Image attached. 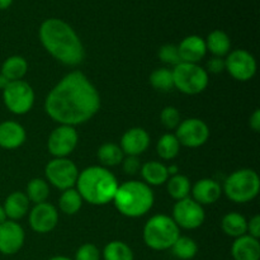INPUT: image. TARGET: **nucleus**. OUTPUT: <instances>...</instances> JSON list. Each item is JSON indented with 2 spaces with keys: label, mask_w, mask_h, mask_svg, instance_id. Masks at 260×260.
Returning a JSON list of instances; mask_svg holds the SVG:
<instances>
[{
  "label": "nucleus",
  "mask_w": 260,
  "mask_h": 260,
  "mask_svg": "<svg viewBox=\"0 0 260 260\" xmlns=\"http://www.w3.org/2000/svg\"><path fill=\"white\" fill-rule=\"evenodd\" d=\"M48 260H73V259L66 258V256H62V255H58V256H53V258H51Z\"/></svg>",
  "instance_id": "obj_45"
},
{
  "label": "nucleus",
  "mask_w": 260,
  "mask_h": 260,
  "mask_svg": "<svg viewBox=\"0 0 260 260\" xmlns=\"http://www.w3.org/2000/svg\"><path fill=\"white\" fill-rule=\"evenodd\" d=\"M190 192L193 194V200L200 203L201 206L213 205L220 200L221 194H222V187L216 180L205 178V179L196 182Z\"/></svg>",
  "instance_id": "obj_18"
},
{
  "label": "nucleus",
  "mask_w": 260,
  "mask_h": 260,
  "mask_svg": "<svg viewBox=\"0 0 260 260\" xmlns=\"http://www.w3.org/2000/svg\"><path fill=\"white\" fill-rule=\"evenodd\" d=\"M121 164L123 172L128 175H135L141 170V162H140L139 156H124Z\"/></svg>",
  "instance_id": "obj_37"
},
{
  "label": "nucleus",
  "mask_w": 260,
  "mask_h": 260,
  "mask_svg": "<svg viewBox=\"0 0 260 260\" xmlns=\"http://www.w3.org/2000/svg\"><path fill=\"white\" fill-rule=\"evenodd\" d=\"M58 212L51 203L43 202L35 205L29 212V225L35 233H51L57 226Z\"/></svg>",
  "instance_id": "obj_14"
},
{
  "label": "nucleus",
  "mask_w": 260,
  "mask_h": 260,
  "mask_svg": "<svg viewBox=\"0 0 260 260\" xmlns=\"http://www.w3.org/2000/svg\"><path fill=\"white\" fill-rule=\"evenodd\" d=\"M45 175L50 184L60 190H66L76 184L79 169L68 157H55L46 165Z\"/></svg>",
  "instance_id": "obj_9"
},
{
  "label": "nucleus",
  "mask_w": 260,
  "mask_h": 260,
  "mask_svg": "<svg viewBox=\"0 0 260 260\" xmlns=\"http://www.w3.org/2000/svg\"><path fill=\"white\" fill-rule=\"evenodd\" d=\"M29 203L24 192L10 193L3 205L8 220L18 221L24 217L29 210Z\"/></svg>",
  "instance_id": "obj_21"
},
{
  "label": "nucleus",
  "mask_w": 260,
  "mask_h": 260,
  "mask_svg": "<svg viewBox=\"0 0 260 260\" xmlns=\"http://www.w3.org/2000/svg\"><path fill=\"white\" fill-rule=\"evenodd\" d=\"M231 254L234 260H259L260 243L259 239L250 235H243L236 238L231 246Z\"/></svg>",
  "instance_id": "obj_20"
},
{
  "label": "nucleus",
  "mask_w": 260,
  "mask_h": 260,
  "mask_svg": "<svg viewBox=\"0 0 260 260\" xmlns=\"http://www.w3.org/2000/svg\"><path fill=\"white\" fill-rule=\"evenodd\" d=\"M205 70L210 74H221L225 71V58L213 56L207 61V68Z\"/></svg>",
  "instance_id": "obj_38"
},
{
  "label": "nucleus",
  "mask_w": 260,
  "mask_h": 260,
  "mask_svg": "<svg viewBox=\"0 0 260 260\" xmlns=\"http://www.w3.org/2000/svg\"><path fill=\"white\" fill-rule=\"evenodd\" d=\"M246 234L253 238L259 239L260 238V216L255 215L248 221V230Z\"/></svg>",
  "instance_id": "obj_39"
},
{
  "label": "nucleus",
  "mask_w": 260,
  "mask_h": 260,
  "mask_svg": "<svg viewBox=\"0 0 260 260\" xmlns=\"http://www.w3.org/2000/svg\"><path fill=\"white\" fill-rule=\"evenodd\" d=\"M8 218H7V215H5V211H4V207H3L2 205H0V223L5 222Z\"/></svg>",
  "instance_id": "obj_44"
},
{
  "label": "nucleus",
  "mask_w": 260,
  "mask_h": 260,
  "mask_svg": "<svg viewBox=\"0 0 260 260\" xmlns=\"http://www.w3.org/2000/svg\"><path fill=\"white\" fill-rule=\"evenodd\" d=\"M79 135L75 127L58 124L50 134L47 149L53 157H68L78 146Z\"/></svg>",
  "instance_id": "obj_12"
},
{
  "label": "nucleus",
  "mask_w": 260,
  "mask_h": 260,
  "mask_svg": "<svg viewBox=\"0 0 260 260\" xmlns=\"http://www.w3.org/2000/svg\"><path fill=\"white\" fill-rule=\"evenodd\" d=\"M167 189L173 200L180 201L189 197L192 185H190V180L188 179V177L183 174H177L169 177L167 182Z\"/></svg>",
  "instance_id": "obj_27"
},
{
  "label": "nucleus",
  "mask_w": 260,
  "mask_h": 260,
  "mask_svg": "<svg viewBox=\"0 0 260 260\" xmlns=\"http://www.w3.org/2000/svg\"><path fill=\"white\" fill-rule=\"evenodd\" d=\"M160 121H161L162 126L167 129H175L179 123L182 122L180 119V113L175 107H165L160 113Z\"/></svg>",
  "instance_id": "obj_34"
},
{
  "label": "nucleus",
  "mask_w": 260,
  "mask_h": 260,
  "mask_svg": "<svg viewBox=\"0 0 260 260\" xmlns=\"http://www.w3.org/2000/svg\"><path fill=\"white\" fill-rule=\"evenodd\" d=\"M141 177L147 185H162L169 179L167 165L159 161H147L141 165Z\"/></svg>",
  "instance_id": "obj_22"
},
{
  "label": "nucleus",
  "mask_w": 260,
  "mask_h": 260,
  "mask_svg": "<svg viewBox=\"0 0 260 260\" xmlns=\"http://www.w3.org/2000/svg\"><path fill=\"white\" fill-rule=\"evenodd\" d=\"M175 131L178 141L180 146L190 147H201L208 141L210 139V127L207 126L205 121L200 118H187L179 123Z\"/></svg>",
  "instance_id": "obj_11"
},
{
  "label": "nucleus",
  "mask_w": 260,
  "mask_h": 260,
  "mask_svg": "<svg viewBox=\"0 0 260 260\" xmlns=\"http://www.w3.org/2000/svg\"><path fill=\"white\" fill-rule=\"evenodd\" d=\"M104 260H134V251L123 241H111L104 246Z\"/></svg>",
  "instance_id": "obj_32"
},
{
  "label": "nucleus",
  "mask_w": 260,
  "mask_h": 260,
  "mask_svg": "<svg viewBox=\"0 0 260 260\" xmlns=\"http://www.w3.org/2000/svg\"><path fill=\"white\" fill-rule=\"evenodd\" d=\"M83 202L84 201L80 193L75 188H70V189L62 190V194L60 196V200H58V207H60L61 212L71 216L80 211Z\"/></svg>",
  "instance_id": "obj_28"
},
{
  "label": "nucleus",
  "mask_w": 260,
  "mask_h": 260,
  "mask_svg": "<svg viewBox=\"0 0 260 260\" xmlns=\"http://www.w3.org/2000/svg\"><path fill=\"white\" fill-rule=\"evenodd\" d=\"M260 178L253 169H239L229 175L222 192L235 203H248L259 194Z\"/></svg>",
  "instance_id": "obj_6"
},
{
  "label": "nucleus",
  "mask_w": 260,
  "mask_h": 260,
  "mask_svg": "<svg viewBox=\"0 0 260 260\" xmlns=\"http://www.w3.org/2000/svg\"><path fill=\"white\" fill-rule=\"evenodd\" d=\"M101 109L98 89L81 71L66 74L47 94L45 111L52 121L79 126L90 121Z\"/></svg>",
  "instance_id": "obj_1"
},
{
  "label": "nucleus",
  "mask_w": 260,
  "mask_h": 260,
  "mask_svg": "<svg viewBox=\"0 0 260 260\" xmlns=\"http://www.w3.org/2000/svg\"><path fill=\"white\" fill-rule=\"evenodd\" d=\"M172 218L179 229L196 230L203 225L206 213L203 206L196 202L193 198L188 197L184 200L177 201L173 207Z\"/></svg>",
  "instance_id": "obj_10"
},
{
  "label": "nucleus",
  "mask_w": 260,
  "mask_h": 260,
  "mask_svg": "<svg viewBox=\"0 0 260 260\" xmlns=\"http://www.w3.org/2000/svg\"><path fill=\"white\" fill-rule=\"evenodd\" d=\"M168 168V173H169V177H173V175L179 174V168L177 165H169Z\"/></svg>",
  "instance_id": "obj_41"
},
{
  "label": "nucleus",
  "mask_w": 260,
  "mask_h": 260,
  "mask_svg": "<svg viewBox=\"0 0 260 260\" xmlns=\"http://www.w3.org/2000/svg\"><path fill=\"white\" fill-rule=\"evenodd\" d=\"M24 230L17 221L7 220L0 223V253L14 255L24 244Z\"/></svg>",
  "instance_id": "obj_15"
},
{
  "label": "nucleus",
  "mask_w": 260,
  "mask_h": 260,
  "mask_svg": "<svg viewBox=\"0 0 260 260\" xmlns=\"http://www.w3.org/2000/svg\"><path fill=\"white\" fill-rule=\"evenodd\" d=\"M180 236V229L170 216L155 215L144 226L145 244L152 250L164 251L173 246Z\"/></svg>",
  "instance_id": "obj_5"
},
{
  "label": "nucleus",
  "mask_w": 260,
  "mask_h": 260,
  "mask_svg": "<svg viewBox=\"0 0 260 260\" xmlns=\"http://www.w3.org/2000/svg\"><path fill=\"white\" fill-rule=\"evenodd\" d=\"M221 229L228 236L235 239L240 238V236L246 235L248 220L238 212H229L228 215L223 216L221 221Z\"/></svg>",
  "instance_id": "obj_25"
},
{
  "label": "nucleus",
  "mask_w": 260,
  "mask_h": 260,
  "mask_svg": "<svg viewBox=\"0 0 260 260\" xmlns=\"http://www.w3.org/2000/svg\"><path fill=\"white\" fill-rule=\"evenodd\" d=\"M74 260H101V251L94 244L86 243L76 250Z\"/></svg>",
  "instance_id": "obj_36"
},
{
  "label": "nucleus",
  "mask_w": 260,
  "mask_h": 260,
  "mask_svg": "<svg viewBox=\"0 0 260 260\" xmlns=\"http://www.w3.org/2000/svg\"><path fill=\"white\" fill-rule=\"evenodd\" d=\"M157 55H159L160 60L164 63H167V65L175 66L178 65V63L182 62L179 57V52H178V47L175 45L168 43V45L161 46L159 52H157Z\"/></svg>",
  "instance_id": "obj_35"
},
{
  "label": "nucleus",
  "mask_w": 260,
  "mask_h": 260,
  "mask_svg": "<svg viewBox=\"0 0 260 260\" xmlns=\"http://www.w3.org/2000/svg\"><path fill=\"white\" fill-rule=\"evenodd\" d=\"M25 196L29 200V202H33L35 205L46 202L48 196H50L48 183L45 179H41V178H35L27 184Z\"/></svg>",
  "instance_id": "obj_31"
},
{
  "label": "nucleus",
  "mask_w": 260,
  "mask_h": 260,
  "mask_svg": "<svg viewBox=\"0 0 260 260\" xmlns=\"http://www.w3.org/2000/svg\"><path fill=\"white\" fill-rule=\"evenodd\" d=\"M180 151V144L174 134H165L159 139L156 152L162 160H173Z\"/></svg>",
  "instance_id": "obj_29"
},
{
  "label": "nucleus",
  "mask_w": 260,
  "mask_h": 260,
  "mask_svg": "<svg viewBox=\"0 0 260 260\" xmlns=\"http://www.w3.org/2000/svg\"><path fill=\"white\" fill-rule=\"evenodd\" d=\"M174 88L187 95H197L206 90L210 83L208 73L198 63L180 62L172 70Z\"/></svg>",
  "instance_id": "obj_7"
},
{
  "label": "nucleus",
  "mask_w": 260,
  "mask_h": 260,
  "mask_svg": "<svg viewBox=\"0 0 260 260\" xmlns=\"http://www.w3.org/2000/svg\"><path fill=\"white\" fill-rule=\"evenodd\" d=\"M177 47L182 62L198 63L202 58H205L206 53H207L205 40L196 35L183 38Z\"/></svg>",
  "instance_id": "obj_17"
},
{
  "label": "nucleus",
  "mask_w": 260,
  "mask_h": 260,
  "mask_svg": "<svg viewBox=\"0 0 260 260\" xmlns=\"http://www.w3.org/2000/svg\"><path fill=\"white\" fill-rule=\"evenodd\" d=\"M150 146V135L141 127L127 129L121 139L119 147L124 156H140Z\"/></svg>",
  "instance_id": "obj_16"
},
{
  "label": "nucleus",
  "mask_w": 260,
  "mask_h": 260,
  "mask_svg": "<svg viewBox=\"0 0 260 260\" xmlns=\"http://www.w3.org/2000/svg\"><path fill=\"white\" fill-rule=\"evenodd\" d=\"M150 84L152 88L159 91H170L174 89L172 70L168 68L155 69L150 75Z\"/></svg>",
  "instance_id": "obj_33"
},
{
  "label": "nucleus",
  "mask_w": 260,
  "mask_h": 260,
  "mask_svg": "<svg viewBox=\"0 0 260 260\" xmlns=\"http://www.w3.org/2000/svg\"><path fill=\"white\" fill-rule=\"evenodd\" d=\"M207 52L210 51L216 57H225L229 55L231 48V40L226 32L221 29H215L208 33L207 38L205 40Z\"/></svg>",
  "instance_id": "obj_23"
},
{
  "label": "nucleus",
  "mask_w": 260,
  "mask_h": 260,
  "mask_svg": "<svg viewBox=\"0 0 260 260\" xmlns=\"http://www.w3.org/2000/svg\"><path fill=\"white\" fill-rule=\"evenodd\" d=\"M96 156H98L102 167L111 168L121 164L124 154L121 147H119V145L114 144V142H106L98 149Z\"/></svg>",
  "instance_id": "obj_26"
},
{
  "label": "nucleus",
  "mask_w": 260,
  "mask_h": 260,
  "mask_svg": "<svg viewBox=\"0 0 260 260\" xmlns=\"http://www.w3.org/2000/svg\"><path fill=\"white\" fill-rule=\"evenodd\" d=\"M9 83H10V81L8 80V79L5 78L3 74H0V89H2V90H4V89L7 88L8 84H9Z\"/></svg>",
  "instance_id": "obj_43"
},
{
  "label": "nucleus",
  "mask_w": 260,
  "mask_h": 260,
  "mask_svg": "<svg viewBox=\"0 0 260 260\" xmlns=\"http://www.w3.org/2000/svg\"><path fill=\"white\" fill-rule=\"evenodd\" d=\"M154 201V192L150 185L139 180H129L118 185L112 202L121 215L137 218L151 210Z\"/></svg>",
  "instance_id": "obj_4"
},
{
  "label": "nucleus",
  "mask_w": 260,
  "mask_h": 260,
  "mask_svg": "<svg viewBox=\"0 0 260 260\" xmlns=\"http://www.w3.org/2000/svg\"><path fill=\"white\" fill-rule=\"evenodd\" d=\"M24 127L15 121H4L0 123V147L14 150L22 146L25 141Z\"/></svg>",
  "instance_id": "obj_19"
},
{
  "label": "nucleus",
  "mask_w": 260,
  "mask_h": 260,
  "mask_svg": "<svg viewBox=\"0 0 260 260\" xmlns=\"http://www.w3.org/2000/svg\"><path fill=\"white\" fill-rule=\"evenodd\" d=\"M225 70L238 81H249L256 74V60L249 51L234 50L225 57Z\"/></svg>",
  "instance_id": "obj_13"
},
{
  "label": "nucleus",
  "mask_w": 260,
  "mask_h": 260,
  "mask_svg": "<svg viewBox=\"0 0 260 260\" xmlns=\"http://www.w3.org/2000/svg\"><path fill=\"white\" fill-rule=\"evenodd\" d=\"M249 126L254 132L260 131V109H255L249 119Z\"/></svg>",
  "instance_id": "obj_40"
},
{
  "label": "nucleus",
  "mask_w": 260,
  "mask_h": 260,
  "mask_svg": "<svg viewBox=\"0 0 260 260\" xmlns=\"http://www.w3.org/2000/svg\"><path fill=\"white\" fill-rule=\"evenodd\" d=\"M28 71V62L23 56L14 55L8 57L3 62L0 74L5 76L9 81L22 80Z\"/></svg>",
  "instance_id": "obj_24"
},
{
  "label": "nucleus",
  "mask_w": 260,
  "mask_h": 260,
  "mask_svg": "<svg viewBox=\"0 0 260 260\" xmlns=\"http://www.w3.org/2000/svg\"><path fill=\"white\" fill-rule=\"evenodd\" d=\"M170 249L173 255L180 260H190L198 253L197 243L188 236H179Z\"/></svg>",
  "instance_id": "obj_30"
},
{
  "label": "nucleus",
  "mask_w": 260,
  "mask_h": 260,
  "mask_svg": "<svg viewBox=\"0 0 260 260\" xmlns=\"http://www.w3.org/2000/svg\"><path fill=\"white\" fill-rule=\"evenodd\" d=\"M75 185L83 201L93 206H104L113 201L119 184L108 168L93 165L79 172Z\"/></svg>",
  "instance_id": "obj_3"
},
{
  "label": "nucleus",
  "mask_w": 260,
  "mask_h": 260,
  "mask_svg": "<svg viewBox=\"0 0 260 260\" xmlns=\"http://www.w3.org/2000/svg\"><path fill=\"white\" fill-rule=\"evenodd\" d=\"M14 0H0V10H5L13 4Z\"/></svg>",
  "instance_id": "obj_42"
},
{
  "label": "nucleus",
  "mask_w": 260,
  "mask_h": 260,
  "mask_svg": "<svg viewBox=\"0 0 260 260\" xmlns=\"http://www.w3.org/2000/svg\"><path fill=\"white\" fill-rule=\"evenodd\" d=\"M38 37L45 50L58 62L66 66H78L85 57L83 42L69 23L58 18L43 20Z\"/></svg>",
  "instance_id": "obj_2"
},
{
  "label": "nucleus",
  "mask_w": 260,
  "mask_h": 260,
  "mask_svg": "<svg viewBox=\"0 0 260 260\" xmlns=\"http://www.w3.org/2000/svg\"><path fill=\"white\" fill-rule=\"evenodd\" d=\"M35 90L24 80L10 81L3 90V102L5 107L17 116L28 113L35 104Z\"/></svg>",
  "instance_id": "obj_8"
}]
</instances>
